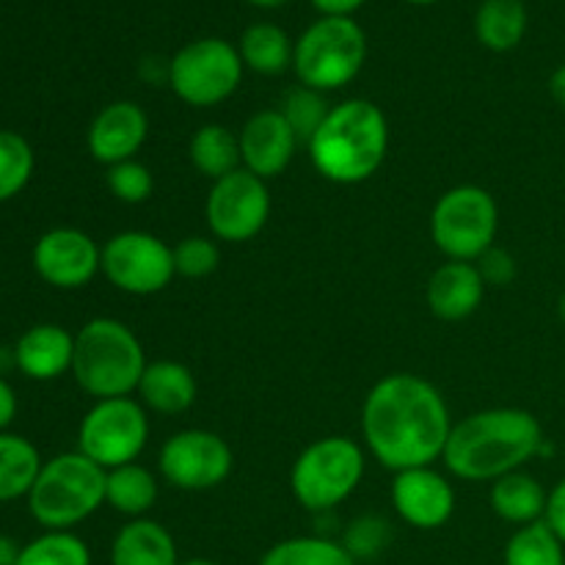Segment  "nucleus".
<instances>
[{
  "label": "nucleus",
  "mask_w": 565,
  "mask_h": 565,
  "mask_svg": "<svg viewBox=\"0 0 565 565\" xmlns=\"http://www.w3.org/2000/svg\"><path fill=\"white\" fill-rule=\"evenodd\" d=\"M445 395L414 373L375 381L362 403V439L375 461L392 472L434 467L452 430Z\"/></svg>",
  "instance_id": "f257e3e1"
},
{
  "label": "nucleus",
  "mask_w": 565,
  "mask_h": 565,
  "mask_svg": "<svg viewBox=\"0 0 565 565\" xmlns=\"http://www.w3.org/2000/svg\"><path fill=\"white\" fill-rule=\"evenodd\" d=\"M544 428L524 408H486L452 425L445 467L467 483H494L544 452Z\"/></svg>",
  "instance_id": "f03ea898"
},
{
  "label": "nucleus",
  "mask_w": 565,
  "mask_h": 565,
  "mask_svg": "<svg viewBox=\"0 0 565 565\" xmlns=\"http://www.w3.org/2000/svg\"><path fill=\"white\" fill-rule=\"evenodd\" d=\"M390 149V121L370 99L331 105L329 116L307 143L309 160L323 180L359 185L381 169Z\"/></svg>",
  "instance_id": "7ed1b4c3"
},
{
  "label": "nucleus",
  "mask_w": 565,
  "mask_h": 565,
  "mask_svg": "<svg viewBox=\"0 0 565 565\" xmlns=\"http://www.w3.org/2000/svg\"><path fill=\"white\" fill-rule=\"evenodd\" d=\"M147 364L141 340L121 320L94 318L75 334L72 375L94 401L130 397Z\"/></svg>",
  "instance_id": "20e7f679"
},
{
  "label": "nucleus",
  "mask_w": 565,
  "mask_h": 565,
  "mask_svg": "<svg viewBox=\"0 0 565 565\" xmlns=\"http://www.w3.org/2000/svg\"><path fill=\"white\" fill-rule=\"evenodd\" d=\"M105 472L81 450L42 463L28 494V511L44 530H72L105 505Z\"/></svg>",
  "instance_id": "39448f33"
},
{
  "label": "nucleus",
  "mask_w": 565,
  "mask_h": 565,
  "mask_svg": "<svg viewBox=\"0 0 565 565\" xmlns=\"http://www.w3.org/2000/svg\"><path fill=\"white\" fill-rule=\"evenodd\" d=\"M364 450L348 436H323L303 447L290 469V489L309 513H329L359 489Z\"/></svg>",
  "instance_id": "423d86ee"
},
{
  "label": "nucleus",
  "mask_w": 565,
  "mask_h": 565,
  "mask_svg": "<svg viewBox=\"0 0 565 565\" xmlns=\"http://www.w3.org/2000/svg\"><path fill=\"white\" fill-rule=\"evenodd\" d=\"M367 36L353 17H320L298 36L292 70L301 86L315 92L345 88L362 72Z\"/></svg>",
  "instance_id": "0eeeda50"
},
{
  "label": "nucleus",
  "mask_w": 565,
  "mask_h": 565,
  "mask_svg": "<svg viewBox=\"0 0 565 565\" xmlns=\"http://www.w3.org/2000/svg\"><path fill=\"white\" fill-rule=\"evenodd\" d=\"M500 230V207L480 185L450 188L430 213V241L456 263H478L494 248Z\"/></svg>",
  "instance_id": "6e6552de"
},
{
  "label": "nucleus",
  "mask_w": 565,
  "mask_h": 565,
  "mask_svg": "<svg viewBox=\"0 0 565 565\" xmlns=\"http://www.w3.org/2000/svg\"><path fill=\"white\" fill-rule=\"evenodd\" d=\"M243 81L241 50L226 39H196L169 61V86L193 108H213L230 99Z\"/></svg>",
  "instance_id": "1a4fd4ad"
},
{
  "label": "nucleus",
  "mask_w": 565,
  "mask_h": 565,
  "mask_svg": "<svg viewBox=\"0 0 565 565\" xmlns=\"http://www.w3.org/2000/svg\"><path fill=\"white\" fill-rule=\"evenodd\" d=\"M149 441V414L141 401L110 397L97 401L77 428V450L108 472L138 461Z\"/></svg>",
  "instance_id": "9d476101"
},
{
  "label": "nucleus",
  "mask_w": 565,
  "mask_h": 565,
  "mask_svg": "<svg viewBox=\"0 0 565 565\" xmlns=\"http://www.w3.org/2000/svg\"><path fill=\"white\" fill-rule=\"evenodd\" d=\"M103 274L127 296H154L174 281V248L149 232H119L103 246Z\"/></svg>",
  "instance_id": "9b49d317"
},
{
  "label": "nucleus",
  "mask_w": 565,
  "mask_h": 565,
  "mask_svg": "<svg viewBox=\"0 0 565 565\" xmlns=\"http://www.w3.org/2000/svg\"><path fill=\"white\" fill-rule=\"evenodd\" d=\"M235 467L232 447L213 430L188 428L169 436L158 452L160 478L180 491L218 489Z\"/></svg>",
  "instance_id": "f8f14e48"
},
{
  "label": "nucleus",
  "mask_w": 565,
  "mask_h": 565,
  "mask_svg": "<svg viewBox=\"0 0 565 565\" xmlns=\"http://www.w3.org/2000/svg\"><path fill=\"white\" fill-rule=\"evenodd\" d=\"M270 215L268 182L246 169L213 182L204 204V218L215 241L246 243L265 230Z\"/></svg>",
  "instance_id": "ddd939ff"
},
{
  "label": "nucleus",
  "mask_w": 565,
  "mask_h": 565,
  "mask_svg": "<svg viewBox=\"0 0 565 565\" xmlns=\"http://www.w3.org/2000/svg\"><path fill=\"white\" fill-rule=\"evenodd\" d=\"M33 268L55 290H81L103 270V246L83 230L58 226L36 241Z\"/></svg>",
  "instance_id": "4468645a"
},
{
  "label": "nucleus",
  "mask_w": 565,
  "mask_h": 565,
  "mask_svg": "<svg viewBox=\"0 0 565 565\" xmlns=\"http://www.w3.org/2000/svg\"><path fill=\"white\" fill-rule=\"evenodd\" d=\"M392 505L397 516L417 530H439L456 513V489L434 467H417L395 472Z\"/></svg>",
  "instance_id": "2eb2a0df"
},
{
  "label": "nucleus",
  "mask_w": 565,
  "mask_h": 565,
  "mask_svg": "<svg viewBox=\"0 0 565 565\" xmlns=\"http://www.w3.org/2000/svg\"><path fill=\"white\" fill-rule=\"evenodd\" d=\"M298 147H301V141H298L296 130L285 119V114L276 108L254 114L241 130L243 169L265 182L285 174V169L296 158Z\"/></svg>",
  "instance_id": "dca6fc26"
},
{
  "label": "nucleus",
  "mask_w": 565,
  "mask_h": 565,
  "mask_svg": "<svg viewBox=\"0 0 565 565\" xmlns=\"http://www.w3.org/2000/svg\"><path fill=\"white\" fill-rule=\"evenodd\" d=\"M149 136V116L147 110L130 99H116V103L105 105L97 116H94L92 127H88V152L97 163L116 166L125 160H136L141 147L147 143Z\"/></svg>",
  "instance_id": "f3484780"
},
{
  "label": "nucleus",
  "mask_w": 565,
  "mask_h": 565,
  "mask_svg": "<svg viewBox=\"0 0 565 565\" xmlns=\"http://www.w3.org/2000/svg\"><path fill=\"white\" fill-rule=\"evenodd\" d=\"M75 334L58 323L31 326L14 345V364L25 379L55 381L72 373Z\"/></svg>",
  "instance_id": "a211bd4d"
},
{
  "label": "nucleus",
  "mask_w": 565,
  "mask_h": 565,
  "mask_svg": "<svg viewBox=\"0 0 565 565\" xmlns=\"http://www.w3.org/2000/svg\"><path fill=\"white\" fill-rule=\"evenodd\" d=\"M486 281L475 263L447 259L428 279V307L439 320H467L483 303Z\"/></svg>",
  "instance_id": "6ab92c4d"
},
{
  "label": "nucleus",
  "mask_w": 565,
  "mask_h": 565,
  "mask_svg": "<svg viewBox=\"0 0 565 565\" xmlns=\"http://www.w3.org/2000/svg\"><path fill=\"white\" fill-rule=\"evenodd\" d=\"M136 392L147 412L174 417L196 403L199 386L196 375L191 373L188 364L174 362V359H158V362L147 364Z\"/></svg>",
  "instance_id": "aec40b11"
},
{
  "label": "nucleus",
  "mask_w": 565,
  "mask_h": 565,
  "mask_svg": "<svg viewBox=\"0 0 565 565\" xmlns=\"http://www.w3.org/2000/svg\"><path fill=\"white\" fill-rule=\"evenodd\" d=\"M177 541L152 519H130L110 544V565H180Z\"/></svg>",
  "instance_id": "412c9836"
},
{
  "label": "nucleus",
  "mask_w": 565,
  "mask_h": 565,
  "mask_svg": "<svg viewBox=\"0 0 565 565\" xmlns=\"http://www.w3.org/2000/svg\"><path fill=\"white\" fill-rule=\"evenodd\" d=\"M489 500L502 522L524 527V524L544 522L550 491L541 486L539 478L519 469V472H511L491 483Z\"/></svg>",
  "instance_id": "4be33fe9"
},
{
  "label": "nucleus",
  "mask_w": 565,
  "mask_h": 565,
  "mask_svg": "<svg viewBox=\"0 0 565 565\" xmlns=\"http://www.w3.org/2000/svg\"><path fill=\"white\" fill-rule=\"evenodd\" d=\"M188 158H191L193 169L207 180H224L232 171L243 169L241 136H235L226 125L199 127L188 143Z\"/></svg>",
  "instance_id": "5701e85b"
},
{
  "label": "nucleus",
  "mask_w": 565,
  "mask_h": 565,
  "mask_svg": "<svg viewBox=\"0 0 565 565\" xmlns=\"http://www.w3.org/2000/svg\"><path fill=\"white\" fill-rule=\"evenodd\" d=\"M158 502V478L138 461L108 469L105 505L127 519H143Z\"/></svg>",
  "instance_id": "b1692460"
},
{
  "label": "nucleus",
  "mask_w": 565,
  "mask_h": 565,
  "mask_svg": "<svg viewBox=\"0 0 565 565\" xmlns=\"http://www.w3.org/2000/svg\"><path fill=\"white\" fill-rule=\"evenodd\" d=\"M527 31V6L524 0H483L475 14V36L494 53L516 47Z\"/></svg>",
  "instance_id": "393cba45"
},
{
  "label": "nucleus",
  "mask_w": 565,
  "mask_h": 565,
  "mask_svg": "<svg viewBox=\"0 0 565 565\" xmlns=\"http://www.w3.org/2000/svg\"><path fill=\"white\" fill-rule=\"evenodd\" d=\"M241 58L243 66H248L257 75H281L287 66H292V50L296 44L290 42L285 31L274 22H254L243 31L241 36Z\"/></svg>",
  "instance_id": "a878e982"
},
{
  "label": "nucleus",
  "mask_w": 565,
  "mask_h": 565,
  "mask_svg": "<svg viewBox=\"0 0 565 565\" xmlns=\"http://www.w3.org/2000/svg\"><path fill=\"white\" fill-rule=\"evenodd\" d=\"M42 469L39 450L17 434H0V502L20 500L31 494Z\"/></svg>",
  "instance_id": "bb28decb"
},
{
  "label": "nucleus",
  "mask_w": 565,
  "mask_h": 565,
  "mask_svg": "<svg viewBox=\"0 0 565 565\" xmlns=\"http://www.w3.org/2000/svg\"><path fill=\"white\" fill-rule=\"evenodd\" d=\"M259 565H359L340 541L323 535H296L270 546Z\"/></svg>",
  "instance_id": "cd10ccee"
},
{
  "label": "nucleus",
  "mask_w": 565,
  "mask_h": 565,
  "mask_svg": "<svg viewBox=\"0 0 565 565\" xmlns=\"http://www.w3.org/2000/svg\"><path fill=\"white\" fill-rule=\"evenodd\" d=\"M502 561L505 565H565V544L546 522L524 524L511 535Z\"/></svg>",
  "instance_id": "c85d7f7f"
},
{
  "label": "nucleus",
  "mask_w": 565,
  "mask_h": 565,
  "mask_svg": "<svg viewBox=\"0 0 565 565\" xmlns=\"http://www.w3.org/2000/svg\"><path fill=\"white\" fill-rule=\"evenodd\" d=\"M17 565H92V552L70 530H47L22 546Z\"/></svg>",
  "instance_id": "c756f323"
},
{
  "label": "nucleus",
  "mask_w": 565,
  "mask_h": 565,
  "mask_svg": "<svg viewBox=\"0 0 565 565\" xmlns=\"http://www.w3.org/2000/svg\"><path fill=\"white\" fill-rule=\"evenodd\" d=\"M33 149L25 136L14 130H0V202H9L25 191L33 177Z\"/></svg>",
  "instance_id": "7c9ffc66"
},
{
  "label": "nucleus",
  "mask_w": 565,
  "mask_h": 565,
  "mask_svg": "<svg viewBox=\"0 0 565 565\" xmlns=\"http://www.w3.org/2000/svg\"><path fill=\"white\" fill-rule=\"evenodd\" d=\"M279 110L290 121L292 130H296L301 147H307L326 121V116H329L331 105L326 103L323 92H315L309 86H296L285 94V103H281Z\"/></svg>",
  "instance_id": "2f4dec72"
},
{
  "label": "nucleus",
  "mask_w": 565,
  "mask_h": 565,
  "mask_svg": "<svg viewBox=\"0 0 565 565\" xmlns=\"http://www.w3.org/2000/svg\"><path fill=\"white\" fill-rule=\"evenodd\" d=\"M221 265V248L213 237L191 235L182 237L174 246V268L177 276L185 279H204V276L215 274Z\"/></svg>",
  "instance_id": "473e14b6"
},
{
  "label": "nucleus",
  "mask_w": 565,
  "mask_h": 565,
  "mask_svg": "<svg viewBox=\"0 0 565 565\" xmlns=\"http://www.w3.org/2000/svg\"><path fill=\"white\" fill-rule=\"evenodd\" d=\"M108 188L119 202L143 204L154 191V177L141 160H125L108 169Z\"/></svg>",
  "instance_id": "72a5a7b5"
},
{
  "label": "nucleus",
  "mask_w": 565,
  "mask_h": 565,
  "mask_svg": "<svg viewBox=\"0 0 565 565\" xmlns=\"http://www.w3.org/2000/svg\"><path fill=\"white\" fill-rule=\"evenodd\" d=\"M386 544H390V524L381 516L356 519V522L348 527L345 541H342V546H345L356 561L379 555Z\"/></svg>",
  "instance_id": "f704fd0d"
},
{
  "label": "nucleus",
  "mask_w": 565,
  "mask_h": 565,
  "mask_svg": "<svg viewBox=\"0 0 565 565\" xmlns=\"http://www.w3.org/2000/svg\"><path fill=\"white\" fill-rule=\"evenodd\" d=\"M478 270L480 276H483L486 287L494 285V287H505L511 285L513 279H516V259L511 257L508 252H502V248H489V252L483 254V257L478 259Z\"/></svg>",
  "instance_id": "c9c22d12"
},
{
  "label": "nucleus",
  "mask_w": 565,
  "mask_h": 565,
  "mask_svg": "<svg viewBox=\"0 0 565 565\" xmlns=\"http://www.w3.org/2000/svg\"><path fill=\"white\" fill-rule=\"evenodd\" d=\"M544 522L555 530L557 539L565 544V478L550 491V502H546Z\"/></svg>",
  "instance_id": "e433bc0d"
},
{
  "label": "nucleus",
  "mask_w": 565,
  "mask_h": 565,
  "mask_svg": "<svg viewBox=\"0 0 565 565\" xmlns=\"http://www.w3.org/2000/svg\"><path fill=\"white\" fill-rule=\"evenodd\" d=\"M312 6L323 17H351L353 11L362 9L364 0H312Z\"/></svg>",
  "instance_id": "4c0bfd02"
},
{
  "label": "nucleus",
  "mask_w": 565,
  "mask_h": 565,
  "mask_svg": "<svg viewBox=\"0 0 565 565\" xmlns=\"http://www.w3.org/2000/svg\"><path fill=\"white\" fill-rule=\"evenodd\" d=\"M17 417V395L9 386V381L0 379V434L14 423Z\"/></svg>",
  "instance_id": "58836bf2"
},
{
  "label": "nucleus",
  "mask_w": 565,
  "mask_h": 565,
  "mask_svg": "<svg viewBox=\"0 0 565 565\" xmlns=\"http://www.w3.org/2000/svg\"><path fill=\"white\" fill-rule=\"evenodd\" d=\"M20 555L22 546L11 535H0V565H17L20 563Z\"/></svg>",
  "instance_id": "ea45409f"
},
{
  "label": "nucleus",
  "mask_w": 565,
  "mask_h": 565,
  "mask_svg": "<svg viewBox=\"0 0 565 565\" xmlns=\"http://www.w3.org/2000/svg\"><path fill=\"white\" fill-rule=\"evenodd\" d=\"M550 94L561 108H565V64L557 66L550 77Z\"/></svg>",
  "instance_id": "a19ab883"
},
{
  "label": "nucleus",
  "mask_w": 565,
  "mask_h": 565,
  "mask_svg": "<svg viewBox=\"0 0 565 565\" xmlns=\"http://www.w3.org/2000/svg\"><path fill=\"white\" fill-rule=\"evenodd\" d=\"M248 3L259 6V9H276V6H285L287 0H248Z\"/></svg>",
  "instance_id": "79ce46f5"
},
{
  "label": "nucleus",
  "mask_w": 565,
  "mask_h": 565,
  "mask_svg": "<svg viewBox=\"0 0 565 565\" xmlns=\"http://www.w3.org/2000/svg\"><path fill=\"white\" fill-rule=\"evenodd\" d=\"M180 565H218V563L207 561V557H191V561H182Z\"/></svg>",
  "instance_id": "37998d69"
},
{
  "label": "nucleus",
  "mask_w": 565,
  "mask_h": 565,
  "mask_svg": "<svg viewBox=\"0 0 565 565\" xmlns=\"http://www.w3.org/2000/svg\"><path fill=\"white\" fill-rule=\"evenodd\" d=\"M557 315H561V320L565 323V292L561 296V301H557Z\"/></svg>",
  "instance_id": "c03bdc74"
},
{
  "label": "nucleus",
  "mask_w": 565,
  "mask_h": 565,
  "mask_svg": "<svg viewBox=\"0 0 565 565\" xmlns=\"http://www.w3.org/2000/svg\"><path fill=\"white\" fill-rule=\"evenodd\" d=\"M406 3H414V6H430V3H436V0H406Z\"/></svg>",
  "instance_id": "a18cd8bd"
}]
</instances>
